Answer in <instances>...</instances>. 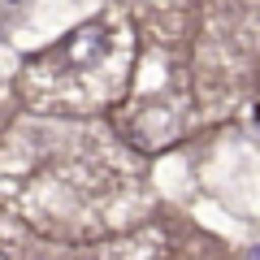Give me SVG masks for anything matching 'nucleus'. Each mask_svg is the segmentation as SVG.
Listing matches in <instances>:
<instances>
[{
  "mask_svg": "<svg viewBox=\"0 0 260 260\" xmlns=\"http://www.w3.org/2000/svg\"><path fill=\"white\" fill-rule=\"evenodd\" d=\"M256 260H260V247H256Z\"/></svg>",
  "mask_w": 260,
  "mask_h": 260,
  "instance_id": "2",
  "label": "nucleus"
},
{
  "mask_svg": "<svg viewBox=\"0 0 260 260\" xmlns=\"http://www.w3.org/2000/svg\"><path fill=\"white\" fill-rule=\"evenodd\" d=\"M95 52H104V39L95 35V30H78V35H74V44H70V61L87 65Z\"/></svg>",
  "mask_w": 260,
  "mask_h": 260,
  "instance_id": "1",
  "label": "nucleus"
}]
</instances>
